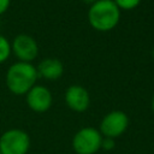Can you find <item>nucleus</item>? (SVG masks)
<instances>
[{
	"instance_id": "obj_1",
	"label": "nucleus",
	"mask_w": 154,
	"mask_h": 154,
	"mask_svg": "<svg viewBox=\"0 0 154 154\" xmlns=\"http://www.w3.org/2000/svg\"><path fill=\"white\" fill-rule=\"evenodd\" d=\"M120 20V10L113 0H95L88 10V22L97 31H109Z\"/></svg>"
},
{
	"instance_id": "obj_2",
	"label": "nucleus",
	"mask_w": 154,
	"mask_h": 154,
	"mask_svg": "<svg viewBox=\"0 0 154 154\" xmlns=\"http://www.w3.org/2000/svg\"><path fill=\"white\" fill-rule=\"evenodd\" d=\"M36 67L31 63L17 61L12 64L6 72V85L14 95H25L37 81Z\"/></svg>"
},
{
	"instance_id": "obj_3",
	"label": "nucleus",
	"mask_w": 154,
	"mask_h": 154,
	"mask_svg": "<svg viewBox=\"0 0 154 154\" xmlns=\"http://www.w3.org/2000/svg\"><path fill=\"white\" fill-rule=\"evenodd\" d=\"M102 135L99 129L85 126L79 129L72 140V148L77 154H95L101 149Z\"/></svg>"
},
{
	"instance_id": "obj_4",
	"label": "nucleus",
	"mask_w": 154,
	"mask_h": 154,
	"mask_svg": "<svg viewBox=\"0 0 154 154\" xmlns=\"http://www.w3.org/2000/svg\"><path fill=\"white\" fill-rule=\"evenodd\" d=\"M29 148L30 137L20 129H10L0 136L1 154H26Z\"/></svg>"
},
{
	"instance_id": "obj_5",
	"label": "nucleus",
	"mask_w": 154,
	"mask_h": 154,
	"mask_svg": "<svg viewBox=\"0 0 154 154\" xmlns=\"http://www.w3.org/2000/svg\"><path fill=\"white\" fill-rule=\"evenodd\" d=\"M129 126V117L123 111H111L107 113L101 123L99 131L103 137L116 138L123 135Z\"/></svg>"
},
{
	"instance_id": "obj_6",
	"label": "nucleus",
	"mask_w": 154,
	"mask_h": 154,
	"mask_svg": "<svg viewBox=\"0 0 154 154\" xmlns=\"http://www.w3.org/2000/svg\"><path fill=\"white\" fill-rule=\"evenodd\" d=\"M11 53L17 57L18 61L31 63L38 54V46L32 36L18 34L11 42Z\"/></svg>"
},
{
	"instance_id": "obj_7",
	"label": "nucleus",
	"mask_w": 154,
	"mask_h": 154,
	"mask_svg": "<svg viewBox=\"0 0 154 154\" xmlns=\"http://www.w3.org/2000/svg\"><path fill=\"white\" fill-rule=\"evenodd\" d=\"M26 103L29 108L36 113H43L48 111L53 103V96L51 90L45 85L35 84L26 94Z\"/></svg>"
},
{
	"instance_id": "obj_8",
	"label": "nucleus",
	"mask_w": 154,
	"mask_h": 154,
	"mask_svg": "<svg viewBox=\"0 0 154 154\" xmlns=\"http://www.w3.org/2000/svg\"><path fill=\"white\" fill-rule=\"evenodd\" d=\"M65 102L67 107L75 112H84L90 105V95L82 85H70L65 91Z\"/></svg>"
},
{
	"instance_id": "obj_9",
	"label": "nucleus",
	"mask_w": 154,
	"mask_h": 154,
	"mask_svg": "<svg viewBox=\"0 0 154 154\" xmlns=\"http://www.w3.org/2000/svg\"><path fill=\"white\" fill-rule=\"evenodd\" d=\"M36 71L38 77L53 81L61 77L64 66L63 63L57 58H46L38 63V65L36 66Z\"/></svg>"
},
{
	"instance_id": "obj_10",
	"label": "nucleus",
	"mask_w": 154,
	"mask_h": 154,
	"mask_svg": "<svg viewBox=\"0 0 154 154\" xmlns=\"http://www.w3.org/2000/svg\"><path fill=\"white\" fill-rule=\"evenodd\" d=\"M11 54V42L0 34V64L8 59Z\"/></svg>"
},
{
	"instance_id": "obj_11",
	"label": "nucleus",
	"mask_w": 154,
	"mask_h": 154,
	"mask_svg": "<svg viewBox=\"0 0 154 154\" xmlns=\"http://www.w3.org/2000/svg\"><path fill=\"white\" fill-rule=\"evenodd\" d=\"M113 1L119 10H124V11L134 10L141 4V0H113Z\"/></svg>"
},
{
	"instance_id": "obj_12",
	"label": "nucleus",
	"mask_w": 154,
	"mask_h": 154,
	"mask_svg": "<svg viewBox=\"0 0 154 154\" xmlns=\"http://www.w3.org/2000/svg\"><path fill=\"white\" fill-rule=\"evenodd\" d=\"M116 147V142L114 138H109V137H102V142H101V149L103 150H112Z\"/></svg>"
},
{
	"instance_id": "obj_13",
	"label": "nucleus",
	"mask_w": 154,
	"mask_h": 154,
	"mask_svg": "<svg viewBox=\"0 0 154 154\" xmlns=\"http://www.w3.org/2000/svg\"><path fill=\"white\" fill-rule=\"evenodd\" d=\"M10 2H11V0H0V14L5 13L7 11Z\"/></svg>"
},
{
	"instance_id": "obj_14",
	"label": "nucleus",
	"mask_w": 154,
	"mask_h": 154,
	"mask_svg": "<svg viewBox=\"0 0 154 154\" xmlns=\"http://www.w3.org/2000/svg\"><path fill=\"white\" fill-rule=\"evenodd\" d=\"M150 106H152V111H153V113H154V95H153V97H152V101H150Z\"/></svg>"
},
{
	"instance_id": "obj_15",
	"label": "nucleus",
	"mask_w": 154,
	"mask_h": 154,
	"mask_svg": "<svg viewBox=\"0 0 154 154\" xmlns=\"http://www.w3.org/2000/svg\"><path fill=\"white\" fill-rule=\"evenodd\" d=\"M152 54H153V58H154V48H153V53Z\"/></svg>"
},
{
	"instance_id": "obj_16",
	"label": "nucleus",
	"mask_w": 154,
	"mask_h": 154,
	"mask_svg": "<svg viewBox=\"0 0 154 154\" xmlns=\"http://www.w3.org/2000/svg\"><path fill=\"white\" fill-rule=\"evenodd\" d=\"M0 154H1V153H0Z\"/></svg>"
}]
</instances>
